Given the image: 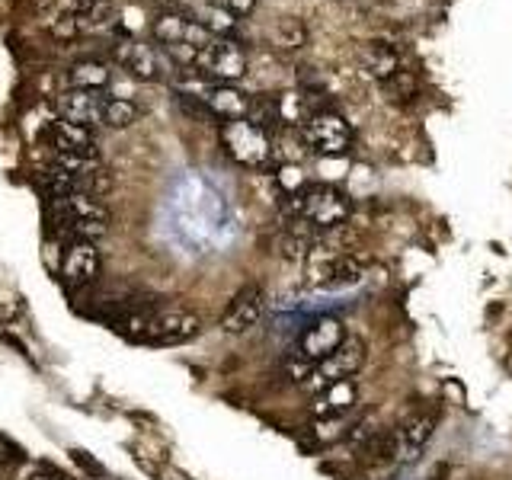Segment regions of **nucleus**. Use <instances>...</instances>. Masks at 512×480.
<instances>
[{"mask_svg": "<svg viewBox=\"0 0 512 480\" xmlns=\"http://www.w3.org/2000/svg\"><path fill=\"white\" fill-rule=\"evenodd\" d=\"M359 404V388L356 381L346 378V381H333L327 388H320L314 394V413L320 420H336V416H346L352 407Z\"/></svg>", "mask_w": 512, "mask_h": 480, "instance_id": "obj_16", "label": "nucleus"}, {"mask_svg": "<svg viewBox=\"0 0 512 480\" xmlns=\"http://www.w3.org/2000/svg\"><path fill=\"white\" fill-rule=\"evenodd\" d=\"M346 340V330H343V324L336 317H320V320H314V324L301 333V359L304 362H320V359H327L330 352L340 346Z\"/></svg>", "mask_w": 512, "mask_h": 480, "instance_id": "obj_14", "label": "nucleus"}, {"mask_svg": "<svg viewBox=\"0 0 512 480\" xmlns=\"http://www.w3.org/2000/svg\"><path fill=\"white\" fill-rule=\"evenodd\" d=\"M151 36L160 48H173V45H186V48H196V52H202V48L212 42L215 36L212 32H205L202 26H196L192 20H186L183 13L176 10H167L160 13L157 20L151 23Z\"/></svg>", "mask_w": 512, "mask_h": 480, "instance_id": "obj_9", "label": "nucleus"}, {"mask_svg": "<svg viewBox=\"0 0 512 480\" xmlns=\"http://www.w3.org/2000/svg\"><path fill=\"white\" fill-rule=\"evenodd\" d=\"M365 365V343L356 340V336H349V340H343L340 346H336L327 359H320L311 365V372L304 375V388L308 391H320V388H327V384L333 381H346L359 372V368Z\"/></svg>", "mask_w": 512, "mask_h": 480, "instance_id": "obj_5", "label": "nucleus"}, {"mask_svg": "<svg viewBox=\"0 0 512 480\" xmlns=\"http://www.w3.org/2000/svg\"><path fill=\"white\" fill-rule=\"evenodd\" d=\"M29 480H64V477H58V474H32Z\"/></svg>", "mask_w": 512, "mask_h": 480, "instance_id": "obj_25", "label": "nucleus"}, {"mask_svg": "<svg viewBox=\"0 0 512 480\" xmlns=\"http://www.w3.org/2000/svg\"><path fill=\"white\" fill-rule=\"evenodd\" d=\"M45 138H48V144H52L55 154L96 157V141H93L90 128H80V125H71V122H64V119H55L52 125H48Z\"/></svg>", "mask_w": 512, "mask_h": 480, "instance_id": "obj_15", "label": "nucleus"}, {"mask_svg": "<svg viewBox=\"0 0 512 480\" xmlns=\"http://www.w3.org/2000/svg\"><path fill=\"white\" fill-rule=\"evenodd\" d=\"M221 148L237 167L266 170L272 164V138L250 119H231L221 125Z\"/></svg>", "mask_w": 512, "mask_h": 480, "instance_id": "obj_2", "label": "nucleus"}, {"mask_svg": "<svg viewBox=\"0 0 512 480\" xmlns=\"http://www.w3.org/2000/svg\"><path fill=\"white\" fill-rule=\"evenodd\" d=\"M432 432H436V420H432V416H410V420H404L397 429H391L388 436L381 439L378 458L381 461H397V464L416 461L423 455V448L429 445Z\"/></svg>", "mask_w": 512, "mask_h": 480, "instance_id": "obj_6", "label": "nucleus"}, {"mask_svg": "<svg viewBox=\"0 0 512 480\" xmlns=\"http://www.w3.org/2000/svg\"><path fill=\"white\" fill-rule=\"evenodd\" d=\"M288 212L298 221L311 224L314 231H336L349 221L352 202L327 183H308L295 199H288Z\"/></svg>", "mask_w": 512, "mask_h": 480, "instance_id": "obj_1", "label": "nucleus"}, {"mask_svg": "<svg viewBox=\"0 0 512 480\" xmlns=\"http://www.w3.org/2000/svg\"><path fill=\"white\" fill-rule=\"evenodd\" d=\"M301 135L308 141V148L314 154H324V157H340L349 151V141H352V132L346 119L340 112H330V109H320V112H311L308 119L301 125Z\"/></svg>", "mask_w": 512, "mask_h": 480, "instance_id": "obj_7", "label": "nucleus"}, {"mask_svg": "<svg viewBox=\"0 0 512 480\" xmlns=\"http://www.w3.org/2000/svg\"><path fill=\"white\" fill-rule=\"evenodd\" d=\"M170 10L183 13L186 20L202 26L205 32H212V36H234L237 32V16H231L215 0H176Z\"/></svg>", "mask_w": 512, "mask_h": 480, "instance_id": "obj_13", "label": "nucleus"}, {"mask_svg": "<svg viewBox=\"0 0 512 480\" xmlns=\"http://www.w3.org/2000/svg\"><path fill=\"white\" fill-rule=\"evenodd\" d=\"M359 64H362V71H365L368 77L384 80V84H388V80L400 71L397 48L388 45V42H368V45H362Z\"/></svg>", "mask_w": 512, "mask_h": 480, "instance_id": "obj_17", "label": "nucleus"}, {"mask_svg": "<svg viewBox=\"0 0 512 480\" xmlns=\"http://www.w3.org/2000/svg\"><path fill=\"white\" fill-rule=\"evenodd\" d=\"M100 269H103V253L93 240H71V244L64 247L61 276L68 282V288H84L96 282L100 279Z\"/></svg>", "mask_w": 512, "mask_h": 480, "instance_id": "obj_10", "label": "nucleus"}, {"mask_svg": "<svg viewBox=\"0 0 512 480\" xmlns=\"http://www.w3.org/2000/svg\"><path fill=\"white\" fill-rule=\"evenodd\" d=\"M269 39L276 48H282V52H301V48L308 45V26L295 20V16H282V20L269 29Z\"/></svg>", "mask_w": 512, "mask_h": 480, "instance_id": "obj_20", "label": "nucleus"}, {"mask_svg": "<svg viewBox=\"0 0 512 480\" xmlns=\"http://www.w3.org/2000/svg\"><path fill=\"white\" fill-rule=\"evenodd\" d=\"M138 119H141V109L132 100L106 96V106H103V125L106 128H132Z\"/></svg>", "mask_w": 512, "mask_h": 480, "instance_id": "obj_21", "label": "nucleus"}, {"mask_svg": "<svg viewBox=\"0 0 512 480\" xmlns=\"http://www.w3.org/2000/svg\"><path fill=\"white\" fill-rule=\"evenodd\" d=\"M112 55H116L122 68L128 74H135L138 80H164L173 71L170 58L160 52L157 45L138 42V39H119L116 48H112Z\"/></svg>", "mask_w": 512, "mask_h": 480, "instance_id": "obj_8", "label": "nucleus"}, {"mask_svg": "<svg viewBox=\"0 0 512 480\" xmlns=\"http://www.w3.org/2000/svg\"><path fill=\"white\" fill-rule=\"evenodd\" d=\"M132 327H135V336L141 343H154V346L186 343V340H192V336H199V330H202L199 317L183 311V308L144 314V317L132 320Z\"/></svg>", "mask_w": 512, "mask_h": 480, "instance_id": "obj_4", "label": "nucleus"}, {"mask_svg": "<svg viewBox=\"0 0 512 480\" xmlns=\"http://www.w3.org/2000/svg\"><path fill=\"white\" fill-rule=\"evenodd\" d=\"M109 80H112V71L96 58L74 61L68 68V87L71 90H106Z\"/></svg>", "mask_w": 512, "mask_h": 480, "instance_id": "obj_19", "label": "nucleus"}, {"mask_svg": "<svg viewBox=\"0 0 512 480\" xmlns=\"http://www.w3.org/2000/svg\"><path fill=\"white\" fill-rule=\"evenodd\" d=\"M215 4H221L231 16H247L256 10V0H215Z\"/></svg>", "mask_w": 512, "mask_h": 480, "instance_id": "obj_23", "label": "nucleus"}, {"mask_svg": "<svg viewBox=\"0 0 512 480\" xmlns=\"http://www.w3.org/2000/svg\"><path fill=\"white\" fill-rule=\"evenodd\" d=\"M13 458H16L13 445H10V442H4V439H0V464H10Z\"/></svg>", "mask_w": 512, "mask_h": 480, "instance_id": "obj_24", "label": "nucleus"}, {"mask_svg": "<svg viewBox=\"0 0 512 480\" xmlns=\"http://www.w3.org/2000/svg\"><path fill=\"white\" fill-rule=\"evenodd\" d=\"M103 106L106 93L103 90H64L58 96V119L80 125V128H96L103 125Z\"/></svg>", "mask_w": 512, "mask_h": 480, "instance_id": "obj_11", "label": "nucleus"}, {"mask_svg": "<svg viewBox=\"0 0 512 480\" xmlns=\"http://www.w3.org/2000/svg\"><path fill=\"white\" fill-rule=\"evenodd\" d=\"M263 311H266V295L256 285H247L228 304V311L221 317V327L228 333H247L263 320Z\"/></svg>", "mask_w": 512, "mask_h": 480, "instance_id": "obj_12", "label": "nucleus"}, {"mask_svg": "<svg viewBox=\"0 0 512 480\" xmlns=\"http://www.w3.org/2000/svg\"><path fill=\"white\" fill-rule=\"evenodd\" d=\"M365 276V263L359 260V256H333V260L320 269V276H317V285H324V288H349V285H356L362 282Z\"/></svg>", "mask_w": 512, "mask_h": 480, "instance_id": "obj_18", "label": "nucleus"}, {"mask_svg": "<svg viewBox=\"0 0 512 480\" xmlns=\"http://www.w3.org/2000/svg\"><path fill=\"white\" fill-rule=\"evenodd\" d=\"M276 186L282 189V196L285 199H295L298 192L308 186V180H304V173L298 170V167H279V173H276Z\"/></svg>", "mask_w": 512, "mask_h": 480, "instance_id": "obj_22", "label": "nucleus"}, {"mask_svg": "<svg viewBox=\"0 0 512 480\" xmlns=\"http://www.w3.org/2000/svg\"><path fill=\"white\" fill-rule=\"evenodd\" d=\"M247 68H250L247 48L234 36H215L202 48L196 61V71L205 80H215V84H237L247 74Z\"/></svg>", "mask_w": 512, "mask_h": 480, "instance_id": "obj_3", "label": "nucleus"}]
</instances>
